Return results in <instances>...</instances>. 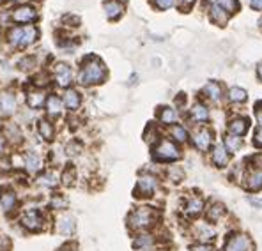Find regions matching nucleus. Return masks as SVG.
<instances>
[{
	"label": "nucleus",
	"mask_w": 262,
	"mask_h": 251,
	"mask_svg": "<svg viewBox=\"0 0 262 251\" xmlns=\"http://www.w3.org/2000/svg\"><path fill=\"white\" fill-rule=\"evenodd\" d=\"M52 223L53 221L48 212L39 207H27L18 214V226L25 234H41V232L48 230Z\"/></svg>",
	"instance_id": "1"
},
{
	"label": "nucleus",
	"mask_w": 262,
	"mask_h": 251,
	"mask_svg": "<svg viewBox=\"0 0 262 251\" xmlns=\"http://www.w3.org/2000/svg\"><path fill=\"white\" fill-rule=\"evenodd\" d=\"M106 67L98 57H87L83 59L82 67H80L78 73V83L83 85V87H92V85H99L105 82L106 78Z\"/></svg>",
	"instance_id": "2"
},
{
	"label": "nucleus",
	"mask_w": 262,
	"mask_h": 251,
	"mask_svg": "<svg viewBox=\"0 0 262 251\" xmlns=\"http://www.w3.org/2000/svg\"><path fill=\"white\" fill-rule=\"evenodd\" d=\"M158 218H160V212L154 209V207L140 206L128 214V226H129V230L140 234V232L152 229V226L158 223Z\"/></svg>",
	"instance_id": "3"
},
{
	"label": "nucleus",
	"mask_w": 262,
	"mask_h": 251,
	"mask_svg": "<svg viewBox=\"0 0 262 251\" xmlns=\"http://www.w3.org/2000/svg\"><path fill=\"white\" fill-rule=\"evenodd\" d=\"M0 211L4 216L11 218V216H16L21 211L20 196L18 191L11 184H4L0 186Z\"/></svg>",
	"instance_id": "4"
},
{
	"label": "nucleus",
	"mask_w": 262,
	"mask_h": 251,
	"mask_svg": "<svg viewBox=\"0 0 262 251\" xmlns=\"http://www.w3.org/2000/svg\"><path fill=\"white\" fill-rule=\"evenodd\" d=\"M181 157V150L174 142L161 138L156 145L152 147V159L158 163H174Z\"/></svg>",
	"instance_id": "5"
},
{
	"label": "nucleus",
	"mask_w": 262,
	"mask_h": 251,
	"mask_svg": "<svg viewBox=\"0 0 262 251\" xmlns=\"http://www.w3.org/2000/svg\"><path fill=\"white\" fill-rule=\"evenodd\" d=\"M156 189H158V177L152 175V173H142L137 179L133 195H135V198L145 200V198L154 196Z\"/></svg>",
	"instance_id": "6"
},
{
	"label": "nucleus",
	"mask_w": 262,
	"mask_h": 251,
	"mask_svg": "<svg viewBox=\"0 0 262 251\" xmlns=\"http://www.w3.org/2000/svg\"><path fill=\"white\" fill-rule=\"evenodd\" d=\"M9 16L13 23H16V25H20V27H27V25H34V23L37 21V18H39V14H37L34 6L23 4V6L14 7L9 13Z\"/></svg>",
	"instance_id": "7"
},
{
	"label": "nucleus",
	"mask_w": 262,
	"mask_h": 251,
	"mask_svg": "<svg viewBox=\"0 0 262 251\" xmlns=\"http://www.w3.org/2000/svg\"><path fill=\"white\" fill-rule=\"evenodd\" d=\"M21 167L25 170L27 175H37L43 172V157L36 152L34 149H29L21 154Z\"/></svg>",
	"instance_id": "8"
},
{
	"label": "nucleus",
	"mask_w": 262,
	"mask_h": 251,
	"mask_svg": "<svg viewBox=\"0 0 262 251\" xmlns=\"http://www.w3.org/2000/svg\"><path fill=\"white\" fill-rule=\"evenodd\" d=\"M34 184H36V188L43 189V191H55L60 186V173H57L52 168L43 170V172L36 175Z\"/></svg>",
	"instance_id": "9"
},
{
	"label": "nucleus",
	"mask_w": 262,
	"mask_h": 251,
	"mask_svg": "<svg viewBox=\"0 0 262 251\" xmlns=\"http://www.w3.org/2000/svg\"><path fill=\"white\" fill-rule=\"evenodd\" d=\"M52 225L57 234L62 235V237H73L76 232V219H75V216L69 214V212H60Z\"/></svg>",
	"instance_id": "10"
},
{
	"label": "nucleus",
	"mask_w": 262,
	"mask_h": 251,
	"mask_svg": "<svg viewBox=\"0 0 262 251\" xmlns=\"http://www.w3.org/2000/svg\"><path fill=\"white\" fill-rule=\"evenodd\" d=\"M52 80L57 83V87L60 88H66L68 90L69 85L73 83V80H75V75H73V69L69 64H64V62H59L53 65V76Z\"/></svg>",
	"instance_id": "11"
},
{
	"label": "nucleus",
	"mask_w": 262,
	"mask_h": 251,
	"mask_svg": "<svg viewBox=\"0 0 262 251\" xmlns=\"http://www.w3.org/2000/svg\"><path fill=\"white\" fill-rule=\"evenodd\" d=\"M0 133L4 134V138L7 140V144L13 145V147H20L23 142H25L23 129L20 127V124H16V122H13V121L6 122V124L2 126V129H0Z\"/></svg>",
	"instance_id": "12"
},
{
	"label": "nucleus",
	"mask_w": 262,
	"mask_h": 251,
	"mask_svg": "<svg viewBox=\"0 0 262 251\" xmlns=\"http://www.w3.org/2000/svg\"><path fill=\"white\" fill-rule=\"evenodd\" d=\"M223 251H252V239L246 234H232L227 239Z\"/></svg>",
	"instance_id": "13"
},
{
	"label": "nucleus",
	"mask_w": 262,
	"mask_h": 251,
	"mask_svg": "<svg viewBox=\"0 0 262 251\" xmlns=\"http://www.w3.org/2000/svg\"><path fill=\"white\" fill-rule=\"evenodd\" d=\"M18 110V99H16V94L11 90H4L0 92V113L4 117H11L14 115Z\"/></svg>",
	"instance_id": "14"
},
{
	"label": "nucleus",
	"mask_w": 262,
	"mask_h": 251,
	"mask_svg": "<svg viewBox=\"0 0 262 251\" xmlns=\"http://www.w3.org/2000/svg\"><path fill=\"white\" fill-rule=\"evenodd\" d=\"M37 134L41 136V140L46 142V144H52L55 140V124L52 122V119L48 117H41L37 119Z\"/></svg>",
	"instance_id": "15"
},
{
	"label": "nucleus",
	"mask_w": 262,
	"mask_h": 251,
	"mask_svg": "<svg viewBox=\"0 0 262 251\" xmlns=\"http://www.w3.org/2000/svg\"><path fill=\"white\" fill-rule=\"evenodd\" d=\"M245 188L248 191L255 193V191H260L262 189V165H257V167H252L250 172L246 173L245 177Z\"/></svg>",
	"instance_id": "16"
},
{
	"label": "nucleus",
	"mask_w": 262,
	"mask_h": 251,
	"mask_svg": "<svg viewBox=\"0 0 262 251\" xmlns=\"http://www.w3.org/2000/svg\"><path fill=\"white\" fill-rule=\"evenodd\" d=\"M45 110H46V113H48V119L60 117V115H62V110H64L62 98H59L57 94H50L48 98H46Z\"/></svg>",
	"instance_id": "17"
},
{
	"label": "nucleus",
	"mask_w": 262,
	"mask_h": 251,
	"mask_svg": "<svg viewBox=\"0 0 262 251\" xmlns=\"http://www.w3.org/2000/svg\"><path fill=\"white\" fill-rule=\"evenodd\" d=\"M62 103H64L66 110H69V111L80 110V106H82V94H80L76 88H68L62 96Z\"/></svg>",
	"instance_id": "18"
},
{
	"label": "nucleus",
	"mask_w": 262,
	"mask_h": 251,
	"mask_svg": "<svg viewBox=\"0 0 262 251\" xmlns=\"http://www.w3.org/2000/svg\"><path fill=\"white\" fill-rule=\"evenodd\" d=\"M156 244V237L149 232H140L137 234V237L133 239V249L137 251H145V249H152V246Z\"/></svg>",
	"instance_id": "19"
},
{
	"label": "nucleus",
	"mask_w": 262,
	"mask_h": 251,
	"mask_svg": "<svg viewBox=\"0 0 262 251\" xmlns=\"http://www.w3.org/2000/svg\"><path fill=\"white\" fill-rule=\"evenodd\" d=\"M37 39H39V30H37L36 25H27L23 27V37L20 42V48L18 50H27L32 44H36Z\"/></svg>",
	"instance_id": "20"
},
{
	"label": "nucleus",
	"mask_w": 262,
	"mask_h": 251,
	"mask_svg": "<svg viewBox=\"0 0 262 251\" xmlns=\"http://www.w3.org/2000/svg\"><path fill=\"white\" fill-rule=\"evenodd\" d=\"M46 98H48V96H46L45 90L34 88V90H30L29 94H27V106H29L30 110H41L46 103Z\"/></svg>",
	"instance_id": "21"
},
{
	"label": "nucleus",
	"mask_w": 262,
	"mask_h": 251,
	"mask_svg": "<svg viewBox=\"0 0 262 251\" xmlns=\"http://www.w3.org/2000/svg\"><path fill=\"white\" fill-rule=\"evenodd\" d=\"M69 207V200L68 196L62 195V193H52V196H50L48 200V211L52 212H66Z\"/></svg>",
	"instance_id": "22"
},
{
	"label": "nucleus",
	"mask_w": 262,
	"mask_h": 251,
	"mask_svg": "<svg viewBox=\"0 0 262 251\" xmlns=\"http://www.w3.org/2000/svg\"><path fill=\"white\" fill-rule=\"evenodd\" d=\"M250 129V119L245 117H234L232 121L229 122V133L234 134V136H245L246 131Z\"/></svg>",
	"instance_id": "23"
},
{
	"label": "nucleus",
	"mask_w": 262,
	"mask_h": 251,
	"mask_svg": "<svg viewBox=\"0 0 262 251\" xmlns=\"http://www.w3.org/2000/svg\"><path fill=\"white\" fill-rule=\"evenodd\" d=\"M195 237L199 239L202 244H206V242H211L216 237V230H214L209 223H200V225L195 226Z\"/></svg>",
	"instance_id": "24"
},
{
	"label": "nucleus",
	"mask_w": 262,
	"mask_h": 251,
	"mask_svg": "<svg viewBox=\"0 0 262 251\" xmlns=\"http://www.w3.org/2000/svg\"><path fill=\"white\" fill-rule=\"evenodd\" d=\"M211 161L216 168H225L229 165V150L223 145H216L211 150Z\"/></svg>",
	"instance_id": "25"
},
{
	"label": "nucleus",
	"mask_w": 262,
	"mask_h": 251,
	"mask_svg": "<svg viewBox=\"0 0 262 251\" xmlns=\"http://www.w3.org/2000/svg\"><path fill=\"white\" fill-rule=\"evenodd\" d=\"M103 7H105L106 18L112 21L119 20V18L122 16V13H124V6H122L119 0H106V2L103 4Z\"/></svg>",
	"instance_id": "26"
},
{
	"label": "nucleus",
	"mask_w": 262,
	"mask_h": 251,
	"mask_svg": "<svg viewBox=\"0 0 262 251\" xmlns=\"http://www.w3.org/2000/svg\"><path fill=\"white\" fill-rule=\"evenodd\" d=\"M211 142H213V136H211V133L207 129H200L193 134V144L199 150H204V152L209 150Z\"/></svg>",
	"instance_id": "27"
},
{
	"label": "nucleus",
	"mask_w": 262,
	"mask_h": 251,
	"mask_svg": "<svg viewBox=\"0 0 262 251\" xmlns=\"http://www.w3.org/2000/svg\"><path fill=\"white\" fill-rule=\"evenodd\" d=\"M158 121L165 126H174L177 122V111L170 106H161L158 111Z\"/></svg>",
	"instance_id": "28"
},
{
	"label": "nucleus",
	"mask_w": 262,
	"mask_h": 251,
	"mask_svg": "<svg viewBox=\"0 0 262 251\" xmlns=\"http://www.w3.org/2000/svg\"><path fill=\"white\" fill-rule=\"evenodd\" d=\"M21 37H23V27L16 25V27H11L6 34V41L11 48H20V42H21Z\"/></svg>",
	"instance_id": "29"
},
{
	"label": "nucleus",
	"mask_w": 262,
	"mask_h": 251,
	"mask_svg": "<svg viewBox=\"0 0 262 251\" xmlns=\"http://www.w3.org/2000/svg\"><path fill=\"white\" fill-rule=\"evenodd\" d=\"M202 92H204V96H206L207 99H211V101H220L222 99V85L216 83V82H207L206 85H204V88H202Z\"/></svg>",
	"instance_id": "30"
},
{
	"label": "nucleus",
	"mask_w": 262,
	"mask_h": 251,
	"mask_svg": "<svg viewBox=\"0 0 262 251\" xmlns=\"http://www.w3.org/2000/svg\"><path fill=\"white\" fill-rule=\"evenodd\" d=\"M76 182V168L73 165H66L64 170L60 172V184L64 188H71Z\"/></svg>",
	"instance_id": "31"
},
{
	"label": "nucleus",
	"mask_w": 262,
	"mask_h": 251,
	"mask_svg": "<svg viewBox=\"0 0 262 251\" xmlns=\"http://www.w3.org/2000/svg\"><path fill=\"white\" fill-rule=\"evenodd\" d=\"M223 214H225V207H223V203H218V202L211 203L206 209V218H207V221H211V223L220 221V218H222Z\"/></svg>",
	"instance_id": "32"
},
{
	"label": "nucleus",
	"mask_w": 262,
	"mask_h": 251,
	"mask_svg": "<svg viewBox=\"0 0 262 251\" xmlns=\"http://www.w3.org/2000/svg\"><path fill=\"white\" fill-rule=\"evenodd\" d=\"M202 211H204V200L200 198V196H191L186 203V214L195 218V216H199Z\"/></svg>",
	"instance_id": "33"
},
{
	"label": "nucleus",
	"mask_w": 262,
	"mask_h": 251,
	"mask_svg": "<svg viewBox=\"0 0 262 251\" xmlns=\"http://www.w3.org/2000/svg\"><path fill=\"white\" fill-rule=\"evenodd\" d=\"M191 119H193L195 122H206L207 119H209V110H207L206 105H202V103H196V105L191 108Z\"/></svg>",
	"instance_id": "34"
},
{
	"label": "nucleus",
	"mask_w": 262,
	"mask_h": 251,
	"mask_svg": "<svg viewBox=\"0 0 262 251\" xmlns=\"http://www.w3.org/2000/svg\"><path fill=\"white\" fill-rule=\"evenodd\" d=\"M209 18L214 23H216V25H225V21H227V18H229V14H227V11H223L222 7L218 6V4H214V6L209 9Z\"/></svg>",
	"instance_id": "35"
},
{
	"label": "nucleus",
	"mask_w": 262,
	"mask_h": 251,
	"mask_svg": "<svg viewBox=\"0 0 262 251\" xmlns=\"http://www.w3.org/2000/svg\"><path fill=\"white\" fill-rule=\"evenodd\" d=\"M223 147H225L229 152H237V150L241 149V138L227 133L225 136H223Z\"/></svg>",
	"instance_id": "36"
},
{
	"label": "nucleus",
	"mask_w": 262,
	"mask_h": 251,
	"mask_svg": "<svg viewBox=\"0 0 262 251\" xmlns=\"http://www.w3.org/2000/svg\"><path fill=\"white\" fill-rule=\"evenodd\" d=\"M229 99L232 103H245L248 99V92L241 87H232L229 92Z\"/></svg>",
	"instance_id": "37"
},
{
	"label": "nucleus",
	"mask_w": 262,
	"mask_h": 251,
	"mask_svg": "<svg viewBox=\"0 0 262 251\" xmlns=\"http://www.w3.org/2000/svg\"><path fill=\"white\" fill-rule=\"evenodd\" d=\"M170 133H172V136H174V140L177 142V144H184V142H188V131L184 129L183 126H179V124H174L172 126V129H170Z\"/></svg>",
	"instance_id": "38"
},
{
	"label": "nucleus",
	"mask_w": 262,
	"mask_h": 251,
	"mask_svg": "<svg viewBox=\"0 0 262 251\" xmlns=\"http://www.w3.org/2000/svg\"><path fill=\"white\" fill-rule=\"evenodd\" d=\"M36 57L34 55H25L21 60H18V69L23 73H29V71H32L34 67H36Z\"/></svg>",
	"instance_id": "39"
},
{
	"label": "nucleus",
	"mask_w": 262,
	"mask_h": 251,
	"mask_svg": "<svg viewBox=\"0 0 262 251\" xmlns=\"http://www.w3.org/2000/svg\"><path fill=\"white\" fill-rule=\"evenodd\" d=\"M82 154V144L78 140H71L66 145V156L68 157H76Z\"/></svg>",
	"instance_id": "40"
},
{
	"label": "nucleus",
	"mask_w": 262,
	"mask_h": 251,
	"mask_svg": "<svg viewBox=\"0 0 262 251\" xmlns=\"http://www.w3.org/2000/svg\"><path fill=\"white\" fill-rule=\"evenodd\" d=\"M0 251H13V239L0 232Z\"/></svg>",
	"instance_id": "41"
},
{
	"label": "nucleus",
	"mask_w": 262,
	"mask_h": 251,
	"mask_svg": "<svg viewBox=\"0 0 262 251\" xmlns=\"http://www.w3.org/2000/svg\"><path fill=\"white\" fill-rule=\"evenodd\" d=\"M216 2L223 11H227V13H234V11H237L236 0H216Z\"/></svg>",
	"instance_id": "42"
},
{
	"label": "nucleus",
	"mask_w": 262,
	"mask_h": 251,
	"mask_svg": "<svg viewBox=\"0 0 262 251\" xmlns=\"http://www.w3.org/2000/svg\"><path fill=\"white\" fill-rule=\"evenodd\" d=\"M168 177H170L174 182H181V180L184 179V172L177 167H172L170 170H168Z\"/></svg>",
	"instance_id": "43"
},
{
	"label": "nucleus",
	"mask_w": 262,
	"mask_h": 251,
	"mask_svg": "<svg viewBox=\"0 0 262 251\" xmlns=\"http://www.w3.org/2000/svg\"><path fill=\"white\" fill-rule=\"evenodd\" d=\"M7 152H9V144H7V140L4 138V134L0 133V159H4V157L7 156Z\"/></svg>",
	"instance_id": "44"
},
{
	"label": "nucleus",
	"mask_w": 262,
	"mask_h": 251,
	"mask_svg": "<svg viewBox=\"0 0 262 251\" xmlns=\"http://www.w3.org/2000/svg\"><path fill=\"white\" fill-rule=\"evenodd\" d=\"M190 251H213V248H211L209 244H193V246H190Z\"/></svg>",
	"instance_id": "45"
},
{
	"label": "nucleus",
	"mask_w": 262,
	"mask_h": 251,
	"mask_svg": "<svg viewBox=\"0 0 262 251\" xmlns=\"http://www.w3.org/2000/svg\"><path fill=\"white\" fill-rule=\"evenodd\" d=\"M154 4H156L160 9H168V7L174 4V0H154Z\"/></svg>",
	"instance_id": "46"
},
{
	"label": "nucleus",
	"mask_w": 262,
	"mask_h": 251,
	"mask_svg": "<svg viewBox=\"0 0 262 251\" xmlns=\"http://www.w3.org/2000/svg\"><path fill=\"white\" fill-rule=\"evenodd\" d=\"M57 251H78V246H76L75 242H66V244L60 246Z\"/></svg>",
	"instance_id": "47"
},
{
	"label": "nucleus",
	"mask_w": 262,
	"mask_h": 251,
	"mask_svg": "<svg viewBox=\"0 0 262 251\" xmlns=\"http://www.w3.org/2000/svg\"><path fill=\"white\" fill-rule=\"evenodd\" d=\"M253 144L262 149V127H259V129L255 131V136H253Z\"/></svg>",
	"instance_id": "48"
},
{
	"label": "nucleus",
	"mask_w": 262,
	"mask_h": 251,
	"mask_svg": "<svg viewBox=\"0 0 262 251\" xmlns=\"http://www.w3.org/2000/svg\"><path fill=\"white\" fill-rule=\"evenodd\" d=\"M255 117H257V121H259V124L262 127V101H259L255 105Z\"/></svg>",
	"instance_id": "49"
},
{
	"label": "nucleus",
	"mask_w": 262,
	"mask_h": 251,
	"mask_svg": "<svg viewBox=\"0 0 262 251\" xmlns=\"http://www.w3.org/2000/svg\"><path fill=\"white\" fill-rule=\"evenodd\" d=\"M248 202L252 203L253 207H257V209H262V198H250Z\"/></svg>",
	"instance_id": "50"
},
{
	"label": "nucleus",
	"mask_w": 262,
	"mask_h": 251,
	"mask_svg": "<svg viewBox=\"0 0 262 251\" xmlns=\"http://www.w3.org/2000/svg\"><path fill=\"white\" fill-rule=\"evenodd\" d=\"M250 4H252L253 9L262 11V0H250Z\"/></svg>",
	"instance_id": "51"
},
{
	"label": "nucleus",
	"mask_w": 262,
	"mask_h": 251,
	"mask_svg": "<svg viewBox=\"0 0 262 251\" xmlns=\"http://www.w3.org/2000/svg\"><path fill=\"white\" fill-rule=\"evenodd\" d=\"M184 101H186V98H184V94H181V96H179V99L176 98V103H177V105H183Z\"/></svg>",
	"instance_id": "52"
},
{
	"label": "nucleus",
	"mask_w": 262,
	"mask_h": 251,
	"mask_svg": "<svg viewBox=\"0 0 262 251\" xmlns=\"http://www.w3.org/2000/svg\"><path fill=\"white\" fill-rule=\"evenodd\" d=\"M257 76L262 80V64H259V67H257Z\"/></svg>",
	"instance_id": "53"
},
{
	"label": "nucleus",
	"mask_w": 262,
	"mask_h": 251,
	"mask_svg": "<svg viewBox=\"0 0 262 251\" xmlns=\"http://www.w3.org/2000/svg\"><path fill=\"white\" fill-rule=\"evenodd\" d=\"M9 2H20V0H9Z\"/></svg>",
	"instance_id": "54"
},
{
	"label": "nucleus",
	"mask_w": 262,
	"mask_h": 251,
	"mask_svg": "<svg viewBox=\"0 0 262 251\" xmlns=\"http://www.w3.org/2000/svg\"><path fill=\"white\" fill-rule=\"evenodd\" d=\"M259 23H260V29H262V18H260V21H259Z\"/></svg>",
	"instance_id": "55"
},
{
	"label": "nucleus",
	"mask_w": 262,
	"mask_h": 251,
	"mask_svg": "<svg viewBox=\"0 0 262 251\" xmlns=\"http://www.w3.org/2000/svg\"><path fill=\"white\" fill-rule=\"evenodd\" d=\"M145 251H154V249H145Z\"/></svg>",
	"instance_id": "56"
}]
</instances>
